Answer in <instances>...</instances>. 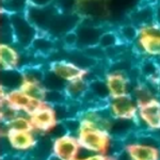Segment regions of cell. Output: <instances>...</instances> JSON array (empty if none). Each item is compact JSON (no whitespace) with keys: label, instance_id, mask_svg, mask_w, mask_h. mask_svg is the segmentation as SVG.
<instances>
[{"label":"cell","instance_id":"cell-14","mask_svg":"<svg viewBox=\"0 0 160 160\" xmlns=\"http://www.w3.org/2000/svg\"><path fill=\"white\" fill-rule=\"evenodd\" d=\"M28 50L37 57H48L57 50L56 38L46 32H38Z\"/></svg>","mask_w":160,"mask_h":160},{"label":"cell","instance_id":"cell-5","mask_svg":"<svg viewBox=\"0 0 160 160\" xmlns=\"http://www.w3.org/2000/svg\"><path fill=\"white\" fill-rule=\"evenodd\" d=\"M4 133L1 136L13 154H31L37 148L38 136L35 131H16L8 130L2 127Z\"/></svg>","mask_w":160,"mask_h":160},{"label":"cell","instance_id":"cell-7","mask_svg":"<svg viewBox=\"0 0 160 160\" xmlns=\"http://www.w3.org/2000/svg\"><path fill=\"white\" fill-rule=\"evenodd\" d=\"M82 148L76 135L64 132L52 139L51 157L59 160L78 159Z\"/></svg>","mask_w":160,"mask_h":160},{"label":"cell","instance_id":"cell-16","mask_svg":"<svg viewBox=\"0 0 160 160\" xmlns=\"http://www.w3.org/2000/svg\"><path fill=\"white\" fill-rule=\"evenodd\" d=\"M2 127L8 130H16V131H34L33 124L31 122L30 115L25 113H19L15 118H13L8 123L2 124Z\"/></svg>","mask_w":160,"mask_h":160},{"label":"cell","instance_id":"cell-9","mask_svg":"<svg viewBox=\"0 0 160 160\" xmlns=\"http://www.w3.org/2000/svg\"><path fill=\"white\" fill-rule=\"evenodd\" d=\"M34 131L38 135H48L57 128L61 122L57 114L56 108L47 102L43 104L30 115Z\"/></svg>","mask_w":160,"mask_h":160},{"label":"cell","instance_id":"cell-12","mask_svg":"<svg viewBox=\"0 0 160 160\" xmlns=\"http://www.w3.org/2000/svg\"><path fill=\"white\" fill-rule=\"evenodd\" d=\"M14 43L0 44V64L2 71H20L26 63H24V52Z\"/></svg>","mask_w":160,"mask_h":160},{"label":"cell","instance_id":"cell-6","mask_svg":"<svg viewBox=\"0 0 160 160\" xmlns=\"http://www.w3.org/2000/svg\"><path fill=\"white\" fill-rule=\"evenodd\" d=\"M137 132V131H136ZM136 132L123 140V148L120 152L131 160H159L160 148L137 140ZM118 154V155H120Z\"/></svg>","mask_w":160,"mask_h":160},{"label":"cell","instance_id":"cell-15","mask_svg":"<svg viewBox=\"0 0 160 160\" xmlns=\"http://www.w3.org/2000/svg\"><path fill=\"white\" fill-rule=\"evenodd\" d=\"M89 79L86 78L68 82L64 88V92L68 96V99L69 102H76L81 104L82 99L84 98V96L89 91Z\"/></svg>","mask_w":160,"mask_h":160},{"label":"cell","instance_id":"cell-10","mask_svg":"<svg viewBox=\"0 0 160 160\" xmlns=\"http://www.w3.org/2000/svg\"><path fill=\"white\" fill-rule=\"evenodd\" d=\"M107 109L114 120L136 121L138 115V102L131 94L108 99Z\"/></svg>","mask_w":160,"mask_h":160},{"label":"cell","instance_id":"cell-11","mask_svg":"<svg viewBox=\"0 0 160 160\" xmlns=\"http://www.w3.org/2000/svg\"><path fill=\"white\" fill-rule=\"evenodd\" d=\"M104 79L108 92H109L110 98L128 95L132 92V80L128 73L114 71V69H108L104 75Z\"/></svg>","mask_w":160,"mask_h":160},{"label":"cell","instance_id":"cell-1","mask_svg":"<svg viewBox=\"0 0 160 160\" xmlns=\"http://www.w3.org/2000/svg\"><path fill=\"white\" fill-rule=\"evenodd\" d=\"M77 138L82 151L89 154H109L112 148L113 138L109 131L80 122ZM112 156V155H111ZM113 157V156H112ZM86 158V157H84ZM114 158V157H113Z\"/></svg>","mask_w":160,"mask_h":160},{"label":"cell","instance_id":"cell-3","mask_svg":"<svg viewBox=\"0 0 160 160\" xmlns=\"http://www.w3.org/2000/svg\"><path fill=\"white\" fill-rule=\"evenodd\" d=\"M138 131L160 130V97L156 96L148 102L138 105V115L136 118Z\"/></svg>","mask_w":160,"mask_h":160},{"label":"cell","instance_id":"cell-21","mask_svg":"<svg viewBox=\"0 0 160 160\" xmlns=\"http://www.w3.org/2000/svg\"><path fill=\"white\" fill-rule=\"evenodd\" d=\"M155 8V20L160 25V0H156L154 4Z\"/></svg>","mask_w":160,"mask_h":160},{"label":"cell","instance_id":"cell-20","mask_svg":"<svg viewBox=\"0 0 160 160\" xmlns=\"http://www.w3.org/2000/svg\"><path fill=\"white\" fill-rule=\"evenodd\" d=\"M56 0H29L30 6L34 7H49L55 4Z\"/></svg>","mask_w":160,"mask_h":160},{"label":"cell","instance_id":"cell-19","mask_svg":"<svg viewBox=\"0 0 160 160\" xmlns=\"http://www.w3.org/2000/svg\"><path fill=\"white\" fill-rule=\"evenodd\" d=\"M29 6V0H2V12L8 14L26 13Z\"/></svg>","mask_w":160,"mask_h":160},{"label":"cell","instance_id":"cell-2","mask_svg":"<svg viewBox=\"0 0 160 160\" xmlns=\"http://www.w3.org/2000/svg\"><path fill=\"white\" fill-rule=\"evenodd\" d=\"M9 19L13 43L22 49L28 50L40 31L30 22L25 13L9 14Z\"/></svg>","mask_w":160,"mask_h":160},{"label":"cell","instance_id":"cell-8","mask_svg":"<svg viewBox=\"0 0 160 160\" xmlns=\"http://www.w3.org/2000/svg\"><path fill=\"white\" fill-rule=\"evenodd\" d=\"M48 69L64 82H71L77 79H89L91 69L84 68L69 59H56L50 61Z\"/></svg>","mask_w":160,"mask_h":160},{"label":"cell","instance_id":"cell-17","mask_svg":"<svg viewBox=\"0 0 160 160\" xmlns=\"http://www.w3.org/2000/svg\"><path fill=\"white\" fill-rule=\"evenodd\" d=\"M117 32L121 42L124 45H129V44H132L133 45L139 35V27L130 22L128 24L121 26L117 30Z\"/></svg>","mask_w":160,"mask_h":160},{"label":"cell","instance_id":"cell-13","mask_svg":"<svg viewBox=\"0 0 160 160\" xmlns=\"http://www.w3.org/2000/svg\"><path fill=\"white\" fill-rule=\"evenodd\" d=\"M98 26L95 25H82L81 22L76 28L77 37H78V47H83L84 49L93 46H97L102 32Z\"/></svg>","mask_w":160,"mask_h":160},{"label":"cell","instance_id":"cell-4","mask_svg":"<svg viewBox=\"0 0 160 160\" xmlns=\"http://www.w3.org/2000/svg\"><path fill=\"white\" fill-rule=\"evenodd\" d=\"M1 104L10 106L20 113L31 115L43 104H45V102L32 98L22 88L12 90H4L1 88Z\"/></svg>","mask_w":160,"mask_h":160},{"label":"cell","instance_id":"cell-18","mask_svg":"<svg viewBox=\"0 0 160 160\" xmlns=\"http://www.w3.org/2000/svg\"><path fill=\"white\" fill-rule=\"evenodd\" d=\"M20 88L27 92L32 98L41 100V102H45L47 88L44 86V83H40V82H22Z\"/></svg>","mask_w":160,"mask_h":160}]
</instances>
